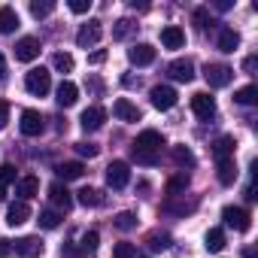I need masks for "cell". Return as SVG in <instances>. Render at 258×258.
Listing matches in <instances>:
<instances>
[{
  "label": "cell",
  "instance_id": "obj_1",
  "mask_svg": "<svg viewBox=\"0 0 258 258\" xmlns=\"http://www.w3.org/2000/svg\"><path fill=\"white\" fill-rule=\"evenodd\" d=\"M25 88H28L31 94H37V97H46L49 88H52V73H49L46 67H34V70H28V76H25Z\"/></svg>",
  "mask_w": 258,
  "mask_h": 258
},
{
  "label": "cell",
  "instance_id": "obj_2",
  "mask_svg": "<svg viewBox=\"0 0 258 258\" xmlns=\"http://www.w3.org/2000/svg\"><path fill=\"white\" fill-rule=\"evenodd\" d=\"M161 146H164V137L158 131H152V127H146L143 134H137L134 140V152H149V155H161Z\"/></svg>",
  "mask_w": 258,
  "mask_h": 258
},
{
  "label": "cell",
  "instance_id": "obj_3",
  "mask_svg": "<svg viewBox=\"0 0 258 258\" xmlns=\"http://www.w3.org/2000/svg\"><path fill=\"white\" fill-rule=\"evenodd\" d=\"M204 79H207L210 88H225V85H231L234 70H231L228 64H207V67H204Z\"/></svg>",
  "mask_w": 258,
  "mask_h": 258
},
{
  "label": "cell",
  "instance_id": "obj_4",
  "mask_svg": "<svg viewBox=\"0 0 258 258\" xmlns=\"http://www.w3.org/2000/svg\"><path fill=\"white\" fill-rule=\"evenodd\" d=\"M149 100H152V106L155 109H173L176 106V100H179V94H176V88H170V85H155L152 91H149Z\"/></svg>",
  "mask_w": 258,
  "mask_h": 258
},
{
  "label": "cell",
  "instance_id": "obj_5",
  "mask_svg": "<svg viewBox=\"0 0 258 258\" xmlns=\"http://www.w3.org/2000/svg\"><path fill=\"white\" fill-rule=\"evenodd\" d=\"M19 127H22V134H25V137H40V134L46 131V118H43L37 109H25Z\"/></svg>",
  "mask_w": 258,
  "mask_h": 258
},
{
  "label": "cell",
  "instance_id": "obj_6",
  "mask_svg": "<svg viewBox=\"0 0 258 258\" xmlns=\"http://www.w3.org/2000/svg\"><path fill=\"white\" fill-rule=\"evenodd\" d=\"M127 182H131V167H127V161H112L106 167V185L109 188H124Z\"/></svg>",
  "mask_w": 258,
  "mask_h": 258
},
{
  "label": "cell",
  "instance_id": "obj_7",
  "mask_svg": "<svg viewBox=\"0 0 258 258\" xmlns=\"http://www.w3.org/2000/svg\"><path fill=\"white\" fill-rule=\"evenodd\" d=\"M191 109H195V115H198V118H204V121L216 118V100H213L207 91L191 94Z\"/></svg>",
  "mask_w": 258,
  "mask_h": 258
},
{
  "label": "cell",
  "instance_id": "obj_8",
  "mask_svg": "<svg viewBox=\"0 0 258 258\" xmlns=\"http://www.w3.org/2000/svg\"><path fill=\"white\" fill-rule=\"evenodd\" d=\"M222 219H225L228 228H234V231H240V234L249 231V225H252V222H249V213H246L243 207H225V210H222Z\"/></svg>",
  "mask_w": 258,
  "mask_h": 258
},
{
  "label": "cell",
  "instance_id": "obj_9",
  "mask_svg": "<svg viewBox=\"0 0 258 258\" xmlns=\"http://www.w3.org/2000/svg\"><path fill=\"white\" fill-rule=\"evenodd\" d=\"M40 58V40L37 37H22L16 43V61H37Z\"/></svg>",
  "mask_w": 258,
  "mask_h": 258
},
{
  "label": "cell",
  "instance_id": "obj_10",
  "mask_svg": "<svg viewBox=\"0 0 258 258\" xmlns=\"http://www.w3.org/2000/svg\"><path fill=\"white\" fill-rule=\"evenodd\" d=\"M100 34H103L100 22H88V25L79 28V34H76V46H79V49H91V46L100 40Z\"/></svg>",
  "mask_w": 258,
  "mask_h": 258
},
{
  "label": "cell",
  "instance_id": "obj_11",
  "mask_svg": "<svg viewBox=\"0 0 258 258\" xmlns=\"http://www.w3.org/2000/svg\"><path fill=\"white\" fill-rule=\"evenodd\" d=\"M127 61L137 64V67H149V64L155 61V46H149V43H137L134 49H127Z\"/></svg>",
  "mask_w": 258,
  "mask_h": 258
},
{
  "label": "cell",
  "instance_id": "obj_12",
  "mask_svg": "<svg viewBox=\"0 0 258 258\" xmlns=\"http://www.w3.org/2000/svg\"><path fill=\"white\" fill-rule=\"evenodd\" d=\"M103 121H106V109L103 106H88L79 115V124L85 127V131H97V127H103Z\"/></svg>",
  "mask_w": 258,
  "mask_h": 258
},
{
  "label": "cell",
  "instance_id": "obj_13",
  "mask_svg": "<svg viewBox=\"0 0 258 258\" xmlns=\"http://www.w3.org/2000/svg\"><path fill=\"white\" fill-rule=\"evenodd\" d=\"M167 73H170V79H176V82H191V79H195V64H191L188 58H176V61H170Z\"/></svg>",
  "mask_w": 258,
  "mask_h": 258
},
{
  "label": "cell",
  "instance_id": "obj_14",
  "mask_svg": "<svg viewBox=\"0 0 258 258\" xmlns=\"http://www.w3.org/2000/svg\"><path fill=\"white\" fill-rule=\"evenodd\" d=\"M112 115L121 118V121H140V109L127 100V97H118V100L112 103Z\"/></svg>",
  "mask_w": 258,
  "mask_h": 258
},
{
  "label": "cell",
  "instance_id": "obj_15",
  "mask_svg": "<svg viewBox=\"0 0 258 258\" xmlns=\"http://www.w3.org/2000/svg\"><path fill=\"white\" fill-rule=\"evenodd\" d=\"M16 195H19V201H31V198H37L40 195V179L37 176H22V179H16Z\"/></svg>",
  "mask_w": 258,
  "mask_h": 258
},
{
  "label": "cell",
  "instance_id": "obj_16",
  "mask_svg": "<svg viewBox=\"0 0 258 258\" xmlns=\"http://www.w3.org/2000/svg\"><path fill=\"white\" fill-rule=\"evenodd\" d=\"M49 198H52V204H55L61 213H67V210L73 207V195H70L67 185H61V182H52V185H49Z\"/></svg>",
  "mask_w": 258,
  "mask_h": 258
},
{
  "label": "cell",
  "instance_id": "obj_17",
  "mask_svg": "<svg viewBox=\"0 0 258 258\" xmlns=\"http://www.w3.org/2000/svg\"><path fill=\"white\" fill-rule=\"evenodd\" d=\"M16 252H19V258H37V255H43V240L22 237V240H16Z\"/></svg>",
  "mask_w": 258,
  "mask_h": 258
},
{
  "label": "cell",
  "instance_id": "obj_18",
  "mask_svg": "<svg viewBox=\"0 0 258 258\" xmlns=\"http://www.w3.org/2000/svg\"><path fill=\"white\" fill-rule=\"evenodd\" d=\"M55 100H58V106L67 109V106H73V103L79 100V88H76L70 79H64V82L58 85V91H55Z\"/></svg>",
  "mask_w": 258,
  "mask_h": 258
},
{
  "label": "cell",
  "instance_id": "obj_19",
  "mask_svg": "<svg viewBox=\"0 0 258 258\" xmlns=\"http://www.w3.org/2000/svg\"><path fill=\"white\" fill-rule=\"evenodd\" d=\"M161 43H164V49H182L185 46V31L176 28V25H167L161 31Z\"/></svg>",
  "mask_w": 258,
  "mask_h": 258
},
{
  "label": "cell",
  "instance_id": "obj_20",
  "mask_svg": "<svg viewBox=\"0 0 258 258\" xmlns=\"http://www.w3.org/2000/svg\"><path fill=\"white\" fill-rule=\"evenodd\" d=\"M31 219V207L25 204V201H16V204H10V210H7V222L16 228V225H25Z\"/></svg>",
  "mask_w": 258,
  "mask_h": 258
},
{
  "label": "cell",
  "instance_id": "obj_21",
  "mask_svg": "<svg viewBox=\"0 0 258 258\" xmlns=\"http://www.w3.org/2000/svg\"><path fill=\"white\" fill-rule=\"evenodd\" d=\"M55 173H58L64 182H70V179H82L85 164H82V161H64V164H58V167H55Z\"/></svg>",
  "mask_w": 258,
  "mask_h": 258
},
{
  "label": "cell",
  "instance_id": "obj_22",
  "mask_svg": "<svg viewBox=\"0 0 258 258\" xmlns=\"http://www.w3.org/2000/svg\"><path fill=\"white\" fill-rule=\"evenodd\" d=\"M216 46H219V52H234V49L240 46V34H237L234 28H222V31H219Z\"/></svg>",
  "mask_w": 258,
  "mask_h": 258
},
{
  "label": "cell",
  "instance_id": "obj_23",
  "mask_svg": "<svg viewBox=\"0 0 258 258\" xmlns=\"http://www.w3.org/2000/svg\"><path fill=\"white\" fill-rule=\"evenodd\" d=\"M216 176H219V182H222V185H231V182L237 179V164H234V158L216 161Z\"/></svg>",
  "mask_w": 258,
  "mask_h": 258
},
{
  "label": "cell",
  "instance_id": "obj_24",
  "mask_svg": "<svg viewBox=\"0 0 258 258\" xmlns=\"http://www.w3.org/2000/svg\"><path fill=\"white\" fill-rule=\"evenodd\" d=\"M76 201H79L82 207H103V201H106V198H103V191H100V188H88V185H85V188H79V191H76Z\"/></svg>",
  "mask_w": 258,
  "mask_h": 258
},
{
  "label": "cell",
  "instance_id": "obj_25",
  "mask_svg": "<svg viewBox=\"0 0 258 258\" xmlns=\"http://www.w3.org/2000/svg\"><path fill=\"white\" fill-rule=\"evenodd\" d=\"M19 25L22 22H19V13L13 7H0V34H13Z\"/></svg>",
  "mask_w": 258,
  "mask_h": 258
},
{
  "label": "cell",
  "instance_id": "obj_26",
  "mask_svg": "<svg viewBox=\"0 0 258 258\" xmlns=\"http://www.w3.org/2000/svg\"><path fill=\"white\" fill-rule=\"evenodd\" d=\"M185 188H188V173H185V170H179L176 176H170V179H167V185H164L167 198H179Z\"/></svg>",
  "mask_w": 258,
  "mask_h": 258
},
{
  "label": "cell",
  "instance_id": "obj_27",
  "mask_svg": "<svg viewBox=\"0 0 258 258\" xmlns=\"http://www.w3.org/2000/svg\"><path fill=\"white\" fill-rule=\"evenodd\" d=\"M234 137H219L216 143H213V155H216V161H225V158H234Z\"/></svg>",
  "mask_w": 258,
  "mask_h": 258
},
{
  "label": "cell",
  "instance_id": "obj_28",
  "mask_svg": "<svg viewBox=\"0 0 258 258\" xmlns=\"http://www.w3.org/2000/svg\"><path fill=\"white\" fill-rule=\"evenodd\" d=\"M204 246H207V252H222L225 249V231L222 228H210L207 237H204Z\"/></svg>",
  "mask_w": 258,
  "mask_h": 258
},
{
  "label": "cell",
  "instance_id": "obj_29",
  "mask_svg": "<svg viewBox=\"0 0 258 258\" xmlns=\"http://www.w3.org/2000/svg\"><path fill=\"white\" fill-rule=\"evenodd\" d=\"M134 31H137V25H134L131 19H118V22L112 25V40H127Z\"/></svg>",
  "mask_w": 258,
  "mask_h": 258
},
{
  "label": "cell",
  "instance_id": "obj_30",
  "mask_svg": "<svg viewBox=\"0 0 258 258\" xmlns=\"http://www.w3.org/2000/svg\"><path fill=\"white\" fill-rule=\"evenodd\" d=\"M170 155H173V161H176L179 167H195V155H191L188 146H173Z\"/></svg>",
  "mask_w": 258,
  "mask_h": 258
},
{
  "label": "cell",
  "instance_id": "obj_31",
  "mask_svg": "<svg viewBox=\"0 0 258 258\" xmlns=\"http://www.w3.org/2000/svg\"><path fill=\"white\" fill-rule=\"evenodd\" d=\"M195 207H198L195 201H188V204H185V201H167L161 210H164V213H173V216H188Z\"/></svg>",
  "mask_w": 258,
  "mask_h": 258
},
{
  "label": "cell",
  "instance_id": "obj_32",
  "mask_svg": "<svg viewBox=\"0 0 258 258\" xmlns=\"http://www.w3.org/2000/svg\"><path fill=\"white\" fill-rule=\"evenodd\" d=\"M234 100H237L240 106H252V103L258 100V88H255V85H246V88L234 91Z\"/></svg>",
  "mask_w": 258,
  "mask_h": 258
},
{
  "label": "cell",
  "instance_id": "obj_33",
  "mask_svg": "<svg viewBox=\"0 0 258 258\" xmlns=\"http://www.w3.org/2000/svg\"><path fill=\"white\" fill-rule=\"evenodd\" d=\"M37 222H40V228H46V231H55V228L61 225V213H58V210H43Z\"/></svg>",
  "mask_w": 258,
  "mask_h": 258
},
{
  "label": "cell",
  "instance_id": "obj_34",
  "mask_svg": "<svg viewBox=\"0 0 258 258\" xmlns=\"http://www.w3.org/2000/svg\"><path fill=\"white\" fill-rule=\"evenodd\" d=\"M112 225H115L118 231H134V228H137V216L124 210V213H118V216L112 219Z\"/></svg>",
  "mask_w": 258,
  "mask_h": 258
},
{
  "label": "cell",
  "instance_id": "obj_35",
  "mask_svg": "<svg viewBox=\"0 0 258 258\" xmlns=\"http://www.w3.org/2000/svg\"><path fill=\"white\" fill-rule=\"evenodd\" d=\"M97 243H100V234H97V231H85V234L79 237V249H82V252H97Z\"/></svg>",
  "mask_w": 258,
  "mask_h": 258
},
{
  "label": "cell",
  "instance_id": "obj_36",
  "mask_svg": "<svg viewBox=\"0 0 258 258\" xmlns=\"http://www.w3.org/2000/svg\"><path fill=\"white\" fill-rule=\"evenodd\" d=\"M149 249L152 252H164V249H170V234H149Z\"/></svg>",
  "mask_w": 258,
  "mask_h": 258
},
{
  "label": "cell",
  "instance_id": "obj_37",
  "mask_svg": "<svg viewBox=\"0 0 258 258\" xmlns=\"http://www.w3.org/2000/svg\"><path fill=\"white\" fill-rule=\"evenodd\" d=\"M52 67H55V70H61V73H70V70H73V55L58 52V55L52 58Z\"/></svg>",
  "mask_w": 258,
  "mask_h": 258
},
{
  "label": "cell",
  "instance_id": "obj_38",
  "mask_svg": "<svg viewBox=\"0 0 258 258\" xmlns=\"http://www.w3.org/2000/svg\"><path fill=\"white\" fill-rule=\"evenodd\" d=\"M191 19H195V25H198V31H207V28H213V19H210V10H204V7H198Z\"/></svg>",
  "mask_w": 258,
  "mask_h": 258
},
{
  "label": "cell",
  "instance_id": "obj_39",
  "mask_svg": "<svg viewBox=\"0 0 258 258\" xmlns=\"http://www.w3.org/2000/svg\"><path fill=\"white\" fill-rule=\"evenodd\" d=\"M52 10H55V4H52V0H43V4H40V0H34V4H31V13H34V19H46Z\"/></svg>",
  "mask_w": 258,
  "mask_h": 258
},
{
  "label": "cell",
  "instance_id": "obj_40",
  "mask_svg": "<svg viewBox=\"0 0 258 258\" xmlns=\"http://www.w3.org/2000/svg\"><path fill=\"white\" fill-rule=\"evenodd\" d=\"M134 255H137L134 243H115V249H112V258H134Z\"/></svg>",
  "mask_w": 258,
  "mask_h": 258
},
{
  "label": "cell",
  "instance_id": "obj_41",
  "mask_svg": "<svg viewBox=\"0 0 258 258\" xmlns=\"http://www.w3.org/2000/svg\"><path fill=\"white\" fill-rule=\"evenodd\" d=\"M131 155H134L137 164H146V167H155V164L161 161V155H149V152H134V149H131Z\"/></svg>",
  "mask_w": 258,
  "mask_h": 258
},
{
  "label": "cell",
  "instance_id": "obj_42",
  "mask_svg": "<svg viewBox=\"0 0 258 258\" xmlns=\"http://www.w3.org/2000/svg\"><path fill=\"white\" fill-rule=\"evenodd\" d=\"M7 182H16V167L10 161L0 164V185H7Z\"/></svg>",
  "mask_w": 258,
  "mask_h": 258
},
{
  "label": "cell",
  "instance_id": "obj_43",
  "mask_svg": "<svg viewBox=\"0 0 258 258\" xmlns=\"http://www.w3.org/2000/svg\"><path fill=\"white\" fill-rule=\"evenodd\" d=\"M76 152H79L82 158H94V155L100 152V146H97V143H76Z\"/></svg>",
  "mask_w": 258,
  "mask_h": 258
},
{
  "label": "cell",
  "instance_id": "obj_44",
  "mask_svg": "<svg viewBox=\"0 0 258 258\" xmlns=\"http://www.w3.org/2000/svg\"><path fill=\"white\" fill-rule=\"evenodd\" d=\"M70 10H73L76 16H82V13L91 10V0H70Z\"/></svg>",
  "mask_w": 258,
  "mask_h": 258
},
{
  "label": "cell",
  "instance_id": "obj_45",
  "mask_svg": "<svg viewBox=\"0 0 258 258\" xmlns=\"http://www.w3.org/2000/svg\"><path fill=\"white\" fill-rule=\"evenodd\" d=\"M7 121H10V103H7V100H0V131L7 127Z\"/></svg>",
  "mask_w": 258,
  "mask_h": 258
},
{
  "label": "cell",
  "instance_id": "obj_46",
  "mask_svg": "<svg viewBox=\"0 0 258 258\" xmlns=\"http://www.w3.org/2000/svg\"><path fill=\"white\" fill-rule=\"evenodd\" d=\"M88 61H91V64H103V61H106V49H97V52H91V55H88Z\"/></svg>",
  "mask_w": 258,
  "mask_h": 258
},
{
  "label": "cell",
  "instance_id": "obj_47",
  "mask_svg": "<svg viewBox=\"0 0 258 258\" xmlns=\"http://www.w3.org/2000/svg\"><path fill=\"white\" fill-rule=\"evenodd\" d=\"M255 67H258V58H255V55H249V58L243 61V70H246V73H255Z\"/></svg>",
  "mask_w": 258,
  "mask_h": 258
},
{
  "label": "cell",
  "instance_id": "obj_48",
  "mask_svg": "<svg viewBox=\"0 0 258 258\" xmlns=\"http://www.w3.org/2000/svg\"><path fill=\"white\" fill-rule=\"evenodd\" d=\"M10 243H13V240H0V258L13 252V246H10Z\"/></svg>",
  "mask_w": 258,
  "mask_h": 258
},
{
  "label": "cell",
  "instance_id": "obj_49",
  "mask_svg": "<svg viewBox=\"0 0 258 258\" xmlns=\"http://www.w3.org/2000/svg\"><path fill=\"white\" fill-rule=\"evenodd\" d=\"M7 76V61H4V55H0V79Z\"/></svg>",
  "mask_w": 258,
  "mask_h": 258
},
{
  "label": "cell",
  "instance_id": "obj_50",
  "mask_svg": "<svg viewBox=\"0 0 258 258\" xmlns=\"http://www.w3.org/2000/svg\"><path fill=\"white\" fill-rule=\"evenodd\" d=\"M243 258H255V249H246V252H243Z\"/></svg>",
  "mask_w": 258,
  "mask_h": 258
},
{
  "label": "cell",
  "instance_id": "obj_51",
  "mask_svg": "<svg viewBox=\"0 0 258 258\" xmlns=\"http://www.w3.org/2000/svg\"><path fill=\"white\" fill-rule=\"evenodd\" d=\"M134 258H149V255H146V252H137V255H134Z\"/></svg>",
  "mask_w": 258,
  "mask_h": 258
},
{
  "label": "cell",
  "instance_id": "obj_52",
  "mask_svg": "<svg viewBox=\"0 0 258 258\" xmlns=\"http://www.w3.org/2000/svg\"><path fill=\"white\" fill-rule=\"evenodd\" d=\"M4 198H7V191H4V185H0V201H4Z\"/></svg>",
  "mask_w": 258,
  "mask_h": 258
}]
</instances>
